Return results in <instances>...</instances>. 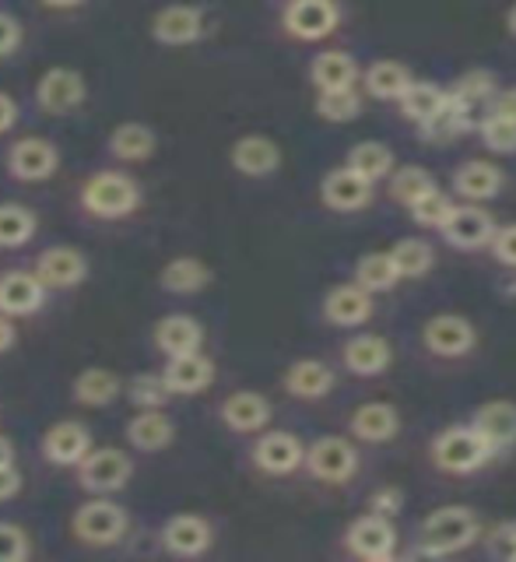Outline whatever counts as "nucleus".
Wrapping results in <instances>:
<instances>
[{
	"label": "nucleus",
	"instance_id": "23",
	"mask_svg": "<svg viewBox=\"0 0 516 562\" xmlns=\"http://www.w3.org/2000/svg\"><path fill=\"white\" fill-rule=\"evenodd\" d=\"M46 285L35 271H4L0 274V313L32 316L43 306Z\"/></svg>",
	"mask_w": 516,
	"mask_h": 562
},
{
	"label": "nucleus",
	"instance_id": "16",
	"mask_svg": "<svg viewBox=\"0 0 516 562\" xmlns=\"http://www.w3.org/2000/svg\"><path fill=\"white\" fill-rule=\"evenodd\" d=\"M35 274L43 278L46 289H75L88 274V260L78 246H49V250L35 260Z\"/></svg>",
	"mask_w": 516,
	"mask_h": 562
},
{
	"label": "nucleus",
	"instance_id": "44",
	"mask_svg": "<svg viewBox=\"0 0 516 562\" xmlns=\"http://www.w3.org/2000/svg\"><path fill=\"white\" fill-rule=\"evenodd\" d=\"M169 394L172 391H169V383H166L162 373H141L127 386L131 404H137L141 412H145V408H162V404L169 401Z\"/></svg>",
	"mask_w": 516,
	"mask_h": 562
},
{
	"label": "nucleus",
	"instance_id": "20",
	"mask_svg": "<svg viewBox=\"0 0 516 562\" xmlns=\"http://www.w3.org/2000/svg\"><path fill=\"white\" fill-rule=\"evenodd\" d=\"M334 383L337 376L324 359H295L281 376V386L295 401H324L334 391Z\"/></svg>",
	"mask_w": 516,
	"mask_h": 562
},
{
	"label": "nucleus",
	"instance_id": "43",
	"mask_svg": "<svg viewBox=\"0 0 516 562\" xmlns=\"http://www.w3.org/2000/svg\"><path fill=\"white\" fill-rule=\"evenodd\" d=\"M362 113V99L355 95V88H345V92H319L316 95V116L327 123H351Z\"/></svg>",
	"mask_w": 516,
	"mask_h": 562
},
{
	"label": "nucleus",
	"instance_id": "15",
	"mask_svg": "<svg viewBox=\"0 0 516 562\" xmlns=\"http://www.w3.org/2000/svg\"><path fill=\"white\" fill-rule=\"evenodd\" d=\"M341 362L351 376L372 380V376H383L390 369V362H394V348H390V341L380 338V334H355V338H348L341 348Z\"/></svg>",
	"mask_w": 516,
	"mask_h": 562
},
{
	"label": "nucleus",
	"instance_id": "22",
	"mask_svg": "<svg viewBox=\"0 0 516 562\" xmlns=\"http://www.w3.org/2000/svg\"><path fill=\"white\" fill-rule=\"evenodd\" d=\"M88 453H92V436H88L81 422H57L43 436V457L57 468H75Z\"/></svg>",
	"mask_w": 516,
	"mask_h": 562
},
{
	"label": "nucleus",
	"instance_id": "58",
	"mask_svg": "<svg viewBox=\"0 0 516 562\" xmlns=\"http://www.w3.org/2000/svg\"><path fill=\"white\" fill-rule=\"evenodd\" d=\"M46 8H78V4H85V0H43Z\"/></svg>",
	"mask_w": 516,
	"mask_h": 562
},
{
	"label": "nucleus",
	"instance_id": "50",
	"mask_svg": "<svg viewBox=\"0 0 516 562\" xmlns=\"http://www.w3.org/2000/svg\"><path fill=\"white\" fill-rule=\"evenodd\" d=\"M404 506V492L397 485H380L369 492V509L372 514H383V517H397Z\"/></svg>",
	"mask_w": 516,
	"mask_h": 562
},
{
	"label": "nucleus",
	"instance_id": "31",
	"mask_svg": "<svg viewBox=\"0 0 516 562\" xmlns=\"http://www.w3.org/2000/svg\"><path fill=\"white\" fill-rule=\"evenodd\" d=\"M474 127V110L468 102H460L457 95L447 99V105L433 116V120H425L418 134L425 145H450V140H457L460 134H468Z\"/></svg>",
	"mask_w": 516,
	"mask_h": 562
},
{
	"label": "nucleus",
	"instance_id": "47",
	"mask_svg": "<svg viewBox=\"0 0 516 562\" xmlns=\"http://www.w3.org/2000/svg\"><path fill=\"white\" fill-rule=\"evenodd\" d=\"M478 131H482V140H485L489 151H495V155H513L516 151V120L489 113Z\"/></svg>",
	"mask_w": 516,
	"mask_h": 562
},
{
	"label": "nucleus",
	"instance_id": "3",
	"mask_svg": "<svg viewBox=\"0 0 516 562\" xmlns=\"http://www.w3.org/2000/svg\"><path fill=\"white\" fill-rule=\"evenodd\" d=\"M141 204V187L127 172H96L81 187V207L96 218H127Z\"/></svg>",
	"mask_w": 516,
	"mask_h": 562
},
{
	"label": "nucleus",
	"instance_id": "28",
	"mask_svg": "<svg viewBox=\"0 0 516 562\" xmlns=\"http://www.w3.org/2000/svg\"><path fill=\"white\" fill-rule=\"evenodd\" d=\"M155 345H158V351H166L169 359L193 356V351H201V345H204V327L187 313L162 316V321L155 324Z\"/></svg>",
	"mask_w": 516,
	"mask_h": 562
},
{
	"label": "nucleus",
	"instance_id": "29",
	"mask_svg": "<svg viewBox=\"0 0 516 562\" xmlns=\"http://www.w3.org/2000/svg\"><path fill=\"white\" fill-rule=\"evenodd\" d=\"M162 376L169 383L172 394H201L215 380V362H211L204 351H193V356H176L162 369Z\"/></svg>",
	"mask_w": 516,
	"mask_h": 562
},
{
	"label": "nucleus",
	"instance_id": "9",
	"mask_svg": "<svg viewBox=\"0 0 516 562\" xmlns=\"http://www.w3.org/2000/svg\"><path fill=\"white\" fill-rule=\"evenodd\" d=\"M70 527H75V535L85 544H116L123 531H127V509L102 496L85 503L75 514V520H70Z\"/></svg>",
	"mask_w": 516,
	"mask_h": 562
},
{
	"label": "nucleus",
	"instance_id": "10",
	"mask_svg": "<svg viewBox=\"0 0 516 562\" xmlns=\"http://www.w3.org/2000/svg\"><path fill=\"white\" fill-rule=\"evenodd\" d=\"M88 95V85L78 70L70 67H49L46 75L35 81V102L49 116H64L70 110H78Z\"/></svg>",
	"mask_w": 516,
	"mask_h": 562
},
{
	"label": "nucleus",
	"instance_id": "52",
	"mask_svg": "<svg viewBox=\"0 0 516 562\" xmlns=\"http://www.w3.org/2000/svg\"><path fill=\"white\" fill-rule=\"evenodd\" d=\"M18 43H22V25L8 11H0V57H11Z\"/></svg>",
	"mask_w": 516,
	"mask_h": 562
},
{
	"label": "nucleus",
	"instance_id": "48",
	"mask_svg": "<svg viewBox=\"0 0 516 562\" xmlns=\"http://www.w3.org/2000/svg\"><path fill=\"white\" fill-rule=\"evenodd\" d=\"M485 552L500 562H516V524L503 520L485 535Z\"/></svg>",
	"mask_w": 516,
	"mask_h": 562
},
{
	"label": "nucleus",
	"instance_id": "18",
	"mask_svg": "<svg viewBox=\"0 0 516 562\" xmlns=\"http://www.w3.org/2000/svg\"><path fill=\"white\" fill-rule=\"evenodd\" d=\"M348 429L362 443H390L401 432V412L390 401H366L351 412Z\"/></svg>",
	"mask_w": 516,
	"mask_h": 562
},
{
	"label": "nucleus",
	"instance_id": "53",
	"mask_svg": "<svg viewBox=\"0 0 516 562\" xmlns=\"http://www.w3.org/2000/svg\"><path fill=\"white\" fill-rule=\"evenodd\" d=\"M18 492H22V471H18L14 464H4L0 468V503L14 499Z\"/></svg>",
	"mask_w": 516,
	"mask_h": 562
},
{
	"label": "nucleus",
	"instance_id": "8",
	"mask_svg": "<svg viewBox=\"0 0 516 562\" xmlns=\"http://www.w3.org/2000/svg\"><path fill=\"white\" fill-rule=\"evenodd\" d=\"M57 166H60V151L46 137L32 134V137L14 140V145L8 148V172H11V180L43 183V180H49L53 172H57Z\"/></svg>",
	"mask_w": 516,
	"mask_h": 562
},
{
	"label": "nucleus",
	"instance_id": "51",
	"mask_svg": "<svg viewBox=\"0 0 516 562\" xmlns=\"http://www.w3.org/2000/svg\"><path fill=\"white\" fill-rule=\"evenodd\" d=\"M492 257L503 263V268H513L516 271V222L513 225H503L500 233H495V239H492Z\"/></svg>",
	"mask_w": 516,
	"mask_h": 562
},
{
	"label": "nucleus",
	"instance_id": "38",
	"mask_svg": "<svg viewBox=\"0 0 516 562\" xmlns=\"http://www.w3.org/2000/svg\"><path fill=\"white\" fill-rule=\"evenodd\" d=\"M348 166L359 176H366L369 183H380L386 176H394V151L380 145V140H362V145L351 148Z\"/></svg>",
	"mask_w": 516,
	"mask_h": 562
},
{
	"label": "nucleus",
	"instance_id": "32",
	"mask_svg": "<svg viewBox=\"0 0 516 562\" xmlns=\"http://www.w3.org/2000/svg\"><path fill=\"white\" fill-rule=\"evenodd\" d=\"M172 418L162 415V408H145L141 415L131 418L127 426V443L134 450H145V453H155V450H166L172 443Z\"/></svg>",
	"mask_w": 516,
	"mask_h": 562
},
{
	"label": "nucleus",
	"instance_id": "46",
	"mask_svg": "<svg viewBox=\"0 0 516 562\" xmlns=\"http://www.w3.org/2000/svg\"><path fill=\"white\" fill-rule=\"evenodd\" d=\"M450 95H457L460 102H468L471 110H478L482 102H489L492 95H495V75L492 70H468V75H460L457 78V85H453V92Z\"/></svg>",
	"mask_w": 516,
	"mask_h": 562
},
{
	"label": "nucleus",
	"instance_id": "57",
	"mask_svg": "<svg viewBox=\"0 0 516 562\" xmlns=\"http://www.w3.org/2000/svg\"><path fill=\"white\" fill-rule=\"evenodd\" d=\"M4 464H14V447L8 436H0V468Z\"/></svg>",
	"mask_w": 516,
	"mask_h": 562
},
{
	"label": "nucleus",
	"instance_id": "40",
	"mask_svg": "<svg viewBox=\"0 0 516 562\" xmlns=\"http://www.w3.org/2000/svg\"><path fill=\"white\" fill-rule=\"evenodd\" d=\"M120 394V376L110 369H85L81 376H75V401L88 404V408H102V404L116 401Z\"/></svg>",
	"mask_w": 516,
	"mask_h": 562
},
{
	"label": "nucleus",
	"instance_id": "30",
	"mask_svg": "<svg viewBox=\"0 0 516 562\" xmlns=\"http://www.w3.org/2000/svg\"><path fill=\"white\" fill-rule=\"evenodd\" d=\"M310 81L316 85V92H345V88H355V81H359V64L345 49H327L313 57Z\"/></svg>",
	"mask_w": 516,
	"mask_h": 562
},
{
	"label": "nucleus",
	"instance_id": "34",
	"mask_svg": "<svg viewBox=\"0 0 516 562\" xmlns=\"http://www.w3.org/2000/svg\"><path fill=\"white\" fill-rule=\"evenodd\" d=\"M158 281H162V289L172 292V295H193V292L207 289L211 268L201 257H176V260H169L166 268H162Z\"/></svg>",
	"mask_w": 516,
	"mask_h": 562
},
{
	"label": "nucleus",
	"instance_id": "42",
	"mask_svg": "<svg viewBox=\"0 0 516 562\" xmlns=\"http://www.w3.org/2000/svg\"><path fill=\"white\" fill-rule=\"evenodd\" d=\"M429 190H436V180H433V172L422 166H401L390 176V198L404 207L418 204Z\"/></svg>",
	"mask_w": 516,
	"mask_h": 562
},
{
	"label": "nucleus",
	"instance_id": "1",
	"mask_svg": "<svg viewBox=\"0 0 516 562\" xmlns=\"http://www.w3.org/2000/svg\"><path fill=\"white\" fill-rule=\"evenodd\" d=\"M478 538H482V520L471 506H439L418 527V555H457L471 549Z\"/></svg>",
	"mask_w": 516,
	"mask_h": 562
},
{
	"label": "nucleus",
	"instance_id": "14",
	"mask_svg": "<svg viewBox=\"0 0 516 562\" xmlns=\"http://www.w3.org/2000/svg\"><path fill=\"white\" fill-rule=\"evenodd\" d=\"M254 464L263 471V474H292L306 464V447H302V439L284 432V429H271L257 439L254 447Z\"/></svg>",
	"mask_w": 516,
	"mask_h": 562
},
{
	"label": "nucleus",
	"instance_id": "37",
	"mask_svg": "<svg viewBox=\"0 0 516 562\" xmlns=\"http://www.w3.org/2000/svg\"><path fill=\"white\" fill-rule=\"evenodd\" d=\"M447 99H450V92H442L439 85H433V81H415L401 95V113H404V120H412L415 127H422L425 120H433L442 110V105H447Z\"/></svg>",
	"mask_w": 516,
	"mask_h": 562
},
{
	"label": "nucleus",
	"instance_id": "17",
	"mask_svg": "<svg viewBox=\"0 0 516 562\" xmlns=\"http://www.w3.org/2000/svg\"><path fill=\"white\" fill-rule=\"evenodd\" d=\"M152 35L162 46H190L204 35V14L190 4H169L152 18Z\"/></svg>",
	"mask_w": 516,
	"mask_h": 562
},
{
	"label": "nucleus",
	"instance_id": "11",
	"mask_svg": "<svg viewBox=\"0 0 516 562\" xmlns=\"http://www.w3.org/2000/svg\"><path fill=\"white\" fill-rule=\"evenodd\" d=\"M439 233L450 246H457V250H485V246H492L500 228H495V218L482 204H460L453 207V215L447 218V225H442Z\"/></svg>",
	"mask_w": 516,
	"mask_h": 562
},
{
	"label": "nucleus",
	"instance_id": "33",
	"mask_svg": "<svg viewBox=\"0 0 516 562\" xmlns=\"http://www.w3.org/2000/svg\"><path fill=\"white\" fill-rule=\"evenodd\" d=\"M362 81H366V92L380 102H401V95L415 85L412 70L397 60H377L362 75Z\"/></svg>",
	"mask_w": 516,
	"mask_h": 562
},
{
	"label": "nucleus",
	"instance_id": "55",
	"mask_svg": "<svg viewBox=\"0 0 516 562\" xmlns=\"http://www.w3.org/2000/svg\"><path fill=\"white\" fill-rule=\"evenodd\" d=\"M492 113H500V116H509V120H516V88H509V92H503V95H495V102H492Z\"/></svg>",
	"mask_w": 516,
	"mask_h": 562
},
{
	"label": "nucleus",
	"instance_id": "25",
	"mask_svg": "<svg viewBox=\"0 0 516 562\" xmlns=\"http://www.w3.org/2000/svg\"><path fill=\"white\" fill-rule=\"evenodd\" d=\"M228 162H233L236 172L250 176V180H263V176L278 172L281 148L274 145L271 137H263V134H246V137L236 140L233 151H228Z\"/></svg>",
	"mask_w": 516,
	"mask_h": 562
},
{
	"label": "nucleus",
	"instance_id": "35",
	"mask_svg": "<svg viewBox=\"0 0 516 562\" xmlns=\"http://www.w3.org/2000/svg\"><path fill=\"white\" fill-rule=\"evenodd\" d=\"M158 145L155 131L148 123H120V127L110 134V151L120 158V162H141V158H148Z\"/></svg>",
	"mask_w": 516,
	"mask_h": 562
},
{
	"label": "nucleus",
	"instance_id": "4",
	"mask_svg": "<svg viewBox=\"0 0 516 562\" xmlns=\"http://www.w3.org/2000/svg\"><path fill=\"white\" fill-rule=\"evenodd\" d=\"M306 471L324 485H348L359 471V450L345 436H319L306 447Z\"/></svg>",
	"mask_w": 516,
	"mask_h": 562
},
{
	"label": "nucleus",
	"instance_id": "27",
	"mask_svg": "<svg viewBox=\"0 0 516 562\" xmlns=\"http://www.w3.org/2000/svg\"><path fill=\"white\" fill-rule=\"evenodd\" d=\"M222 422L233 432H263L267 422H271V401L257 391H236L222 401Z\"/></svg>",
	"mask_w": 516,
	"mask_h": 562
},
{
	"label": "nucleus",
	"instance_id": "7",
	"mask_svg": "<svg viewBox=\"0 0 516 562\" xmlns=\"http://www.w3.org/2000/svg\"><path fill=\"white\" fill-rule=\"evenodd\" d=\"M341 22V8L337 0H289V8L281 14L284 32L299 43H316L327 40V35Z\"/></svg>",
	"mask_w": 516,
	"mask_h": 562
},
{
	"label": "nucleus",
	"instance_id": "54",
	"mask_svg": "<svg viewBox=\"0 0 516 562\" xmlns=\"http://www.w3.org/2000/svg\"><path fill=\"white\" fill-rule=\"evenodd\" d=\"M14 123H18V102L8 92H0V134H8Z\"/></svg>",
	"mask_w": 516,
	"mask_h": 562
},
{
	"label": "nucleus",
	"instance_id": "6",
	"mask_svg": "<svg viewBox=\"0 0 516 562\" xmlns=\"http://www.w3.org/2000/svg\"><path fill=\"white\" fill-rule=\"evenodd\" d=\"M422 345L433 351L436 359H464L478 348V330L468 316L460 313H439L422 327Z\"/></svg>",
	"mask_w": 516,
	"mask_h": 562
},
{
	"label": "nucleus",
	"instance_id": "19",
	"mask_svg": "<svg viewBox=\"0 0 516 562\" xmlns=\"http://www.w3.org/2000/svg\"><path fill=\"white\" fill-rule=\"evenodd\" d=\"M471 426L489 439L495 453L513 450L516 447V401H506V397L485 401L482 408H474Z\"/></svg>",
	"mask_w": 516,
	"mask_h": 562
},
{
	"label": "nucleus",
	"instance_id": "36",
	"mask_svg": "<svg viewBox=\"0 0 516 562\" xmlns=\"http://www.w3.org/2000/svg\"><path fill=\"white\" fill-rule=\"evenodd\" d=\"M355 281L372 292V295H383V292H394L397 289V281H401V271H397V263L394 257L386 254H366L359 263H355Z\"/></svg>",
	"mask_w": 516,
	"mask_h": 562
},
{
	"label": "nucleus",
	"instance_id": "56",
	"mask_svg": "<svg viewBox=\"0 0 516 562\" xmlns=\"http://www.w3.org/2000/svg\"><path fill=\"white\" fill-rule=\"evenodd\" d=\"M14 316H8V313H0V356H4V351L14 345V338H18V334H14Z\"/></svg>",
	"mask_w": 516,
	"mask_h": 562
},
{
	"label": "nucleus",
	"instance_id": "2",
	"mask_svg": "<svg viewBox=\"0 0 516 562\" xmlns=\"http://www.w3.org/2000/svg\"><path fill=\"white\" fill-rule=\"evenodd\" d=\"M429 457L447 474H474L492 461L495 450L474 426H450L433 439Z\"/></svg>",
	"mask_w": 516,
	"mask_h": 562
},
{
	"label": "nucleus",
	"instance_id": "5",
	"mask_svg": "<svg viewBox=\"0 0 516 562\" xmlns=\"http://www.w3.org/2000/svg\"><path fill=\"white\" fill-rule=\"evenodd\" d=\"M345 549L355 559H366V562H386L397 555V527L394 517H383V514H362L348 524L345 531Z\"/></svg>",
	"mask_w": 516,
	"mask_h": 562
},
{
	"label": "nucleus",
	"instance_id": "39",
	"mask_svg": "<svg viewBox=\"0 0 516 562\" xmlns=\"http://www.w3.org/2000/svg\"><path fill=\"white\" fill-rule=\"evenodd\" d=\"M390 257H394L401 278H425L436 268V250L418 236L397 239L394 246H390Z\"/></svg>",
	"mask_w": 516,
	"mask_h": 562
},
{
	"label": "nucleus",
	"instance_id": "13",
	"mask_svg": "<svg viewBox=\"0 0 516 562\" xmlns=\"http://www.w3.org/2000/svg\"><path fill=\"white\" fill-rule=\"evenodd\" d=\"M319 201H324L330 211L351 215V211H362L372 201V183L366 176L355 172L351 166H337L324 176V183H319Z\"/></svg>",
	"mask_w": 516,
	"mask_h": 562
},
{
	"label": "nucleus",
	"instance_id": "21",
	"mask_svg": "<svg viewBox=\"0 0 516 562\" xmlns=\"http://www.w3.org/2000/svg\"><path fill=\"white\" fill-rule=\"evenodd\" d=\"M211 541H215V531H211V524L204 517H198V514H176L162 527L166 552L183 555V559L204 555L211 549Z\"/></svg>",
	"mask_w": 516,
	"mask_h": 562
},
{
	"label": "nucleus",
	"instance_id": "49",
	"mask_svg": "<svg viewBox=\"0 0 516 562\" xmlns=\"http://www.w3.org/2000/svg\"><path fill=\"white\" fill-rule=\"evenodd\" d=\"M29 559V535L14 524H0V562Z\"/></svg>",
	"mask_w": 516,
	"mask_h": 562
},
{
	"label": "nucleus",
	"instance_id": "12",
	"mask_svg": "<svg viewBox=\"0 0 516 562\" xmlns=\"http://www.w3.org/2000/svg\"><path fill=\"white\" fill-rule=\"evenodd\" d=\"M131 457L116 450V447H105V450H92L78 464L81 474V485L88 492H99V496H110V492H120L131 479Z\"/></svg>",
	"mask_w": 516,
	"mask_h": 562
},
{
	"label": "nucleus",
	"instance_id": "59",
	"mask_svg": "<svg viewBox=\"0 0 516 562\" xmlns=\"http://www.w3.org/2000/svg\"><path fill=\"white\" fill-rule=\"evenodd\" d=\"M506 29H509V35H516V4H513L509 14H506Z\"/></svg>",
	"mask_w": 516,
	"mask_h": 562
},
{
	"label": "nucleus",
	"instance_id": "41",
	"mask_svg": "<svg viewBox=\"0 0 516 562\" xmlns=\"http://www.w3.org/2000/svg\"><path fill=\"white\" fill-rule=\"evenodd\" d=\"M35 228H40V218L25 204H0V250L25 246L35 236Z\"/></svg>",
	"mask_w": 516,
	"mask_h": 562
},
{
	"label": "nucleus",
	"instance_id": "26",
	"mask_svg": "<svg viewBox=\"0 0 516 562\" xmlns=\"http://www.w3.org/2000/svg\"><path fill=\"white\" fill-rule=\"evenodd\" d=\"M506 187V176L495 162H485V158H468L464 166L453 172V190L464 198L468 204H485L495 193Z\"/></svg>",
	"mask_w": 516,
	"mask_h": 562
},
{
	"label": "nucleus",
	"instance_id": "24",
	"mask_svg": "<svg viewBox=\"0 0 516 562\" xmlns=\"http://www.w3.org/2000/svg\"><path fill=\"white\" fill-rule=\"evenodd\" d=\"M372 292H366L359 281L337 285L324 295V321L334 327H362L372 316Z\"/></svg>",
	"mask_w": 516,
	"mask_h": 562
},
{
	"label": "nucleus",
	"instance_id": "45",
	"mask_svg": "<svg viewBox=\"0 0 516 562\" xmlns=\"http://www.w3.org/2000/svg\"><path fill=\"white\" fill-rule=\"evenodd\" d=\"M453 207H457V204L436 187V190H429L418 204H412L407 211H412V218H415L422 228H436V233H439V228L447 225V218L453 215Z\"/></svg>",
	"mask_w": 516,
	"mask_h": 562
}]
</instances>
